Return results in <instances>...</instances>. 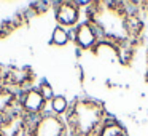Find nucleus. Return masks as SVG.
Returning <instances> with one entry per match:
<instances>
[{
  "label": "nucleus",
  "instance_id": "1a4fd4ad",
  "mask_svg": "<svg viewBox=\"0 0 148 136\" xmlns=\"http://www.w3.org/2000/svg\"><path fill=\"white\" fill-rule=\"evenodd\" d=\"M51 45L54 46H65L69 42H70V34H69V29H64L61 26H56L51 32Z\"/></svg>",
  "mask_w": 148,
  "mask_h": 136
},
{
  "label": "nucleus",
  "instance_id": "f257e3e1",
  "mask_svg": "<svg viewBox=\"0 0 148 136\" xmlns=\"http://www.w3.org/2000/svg\"><path fill=\"white\" fill-rule=\"evenodd\" d=\"M105 123V107L96 99H77L67 112V126L73 136H96Z\"/></svg>",
  "mask_w": 148,
  "mask_h": 136
},
{
  "label": "nucleus",
  "instance_id": "20e7f679",
  "mask_svg": "<svg viewBox=\"0 0 148 136\" xmlns=\"http://www.w3.org/2000/svg\"><path fill=\"white\" fill-rule=\"evenodd\" d=\"M54 18L58 26L64 29L77 27L80 24V5L75 2H59L54 10Z\"/></svg>",
  "mask_w": 148,
  "mask_h": 136
},
{
  "label": "nucleus",
  "instance_id": "7ed1b4c3",
  "mask_svg": "<svg viewBox=\"0 0 148 136\" xmlns=\"http://www.w3.org/2000/svg\"><path fill=\"white\" fill-rule=\"evenodd\" d=\"M46 104H48V99L43 96L40 88H27L19 93L18 107L29 119H38L43 109L46 107Z\"/></svg>",
  "mask_w": 148,
  "mask_h": 136
},
{
  "label": "nucleus",
  "instance_id": "0eeeda50",
  "mask_svg": "<svg viewBox=\"0 0 148 136\" xmlns=\"http://www.w3.org/2000/svg\"><path fill=\"white\" fill-rule=\"evenodd\" d=\"M96 136H129L126 128L116 120H105Z\"/></svg>",
  "mask_w": 148,
  "mask_h": 136
},
{
  "label": "nucleus",
  "instance_id": "f03ea898",
  "mask_svg": "<svg viewBox=\"0 0 148 136\" xmlns=\"http://www.w3.org/2000/svg\"><path fill=\"white\" fill-rule=\"evenodd\" d=\"M99 34L113 40H124L129 35V23L121 8H115L113 3H103L102 8H94L92 21Z\"/></svg>",
  "mask_w": 148,
  "mask_h": 136
},
{
  "label": "nucleus",
  "instance_id": "39448f33",
  "mask_svg": "<svg viewBox=\"0 0 148 136\" xmlns=\"http://www.w3.org/2000/svg\"><path fill=\"white\" fill-rule=\"evenodd\" d=\"M97 40H99V31L91 21H83L75 27L73 42L80 50H91L97 46Z\"/></svg>",
  "mask_w": 148,
  "mask_h": 136
},
{
  "label": "nucleus",
  "instance_id": "423d86ee",
  "mask_svg": "<svg viewBox=\"0 0 148 136\" xmlns=\"http://www.w3.org/2000/svg\"><path fill=\"white\" fill-rule=\"evenodd\" d=\"M18 99L19 94L14 93L10 87H0V120L18 109Z\"/></svg>",
  "mask_w": 148,
  "mask_h": 136
},
{
  "label": "nucleus",
  "instance_id": "6e6552de",
  "mask_svg": "<svg viewBox=\"0 0 148 136\" xmlns=\"http://www.w3.org/2000/svg\"><path fill=\"white\" fill-rule=\"evenodd\" d=\"M49 107H51V112L54 114V117H59V115H67L70 104H69L67 98L64 94H54V98L49 101Z\"/></svg>",
  "mask_w": 148,
  "mask_h": 136
}]
</instances>
